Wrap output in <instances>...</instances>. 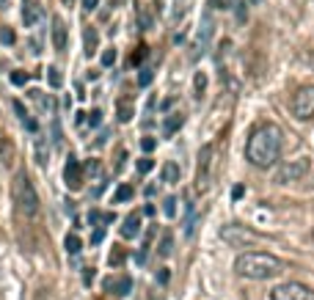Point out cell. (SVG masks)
<instances>
[{
    "mask_svg": "<svg viewBox=\"0 0 314 300\" xmlns=\"http://www.w3.org/2000/svg\"><path fill=\"white\" fill-rule=\"evenodd\" d=\"M47 77H50V85H53V88H58V85L63 83V77H61V72H58V66H50Z\"/></svg>",
    "mask_w": 314,
    "mask_h": 300,
    "instance_id": "603a6c76",
    "label": "cell"
},
{
    "mask_svg": "<svg viewBox=\"0 0 314 300\" xmlns=\"http://www.w3.org/2000/svg\"><path fill=\"white\" fill-rule=\"evenodd\" d=\"M182 124H185V116H182V113H171V116L166 119V124H163V135H166V138H171V135H174Z\"/></svg>",
    "mask_w": 314,
    "mask_h": 300,
    "instance_id": "5bb4252c",
    "label": "cell"
},
{
    "mask_svg": "<svg viewBox=\"0 0 314 300\" xmlns=\"http://www.w3.org/2000/svg\"><path fill=\"white\" fill-rule=\"evenodd\" d=\"M243 195H245V188H243V185H234V190H231V198H234V201H240Z\"/></svg>",
    "mask_w": 314,
    "mask_h": 300,
    "instance_id": "836d02e7",
    "label": "cell"
},
{
    "mask_svg": "<svg viewBox=\"0 0 314 300\" xmlns=\"http://www.w3.org/2000/svg\"><path fill=\"white\" fill-rule=\"evenodd\" d=\"M63 182H66V188L69 190H80L83 188V165L75 160V157H69V163L63 165Z\"/></svg>",
    "mask_w": 314,
    "mask_h": 300,
    "instance_id": "9c48e42d",
    "label": "cell"
},
{
    "mask_svg": "<svg viewBox=\"0 0 314 300\" xmlns=\"http://www.w3.org/2000/svg\"><path fill=\"white\" fill-rule=\"evenodd\" d=\"M163 212H166L168 218L176 215V198H174V195H171V198H166V204H163Z\"/></svg>",
    "mask_w": 314,
    "mask_h": 300,
    "instance_id": "4316f807",
    "label": "cell"
},
{
    "mask_svg": "<svg viewBox=\"0 0 314 300\" xmlns=\"http://www.w3.org/2000/svg\"><path fill=\"white\" fill-rule=\"evenodd\" d=\"M83 281H86V284H91V281H94V267H86V273H83Z\"/></svg>",
    "mask_w": 314,
    "mask_h": 300,
    "instance_id": "d590c367",
    "label": "cell"
},
{
    "mask_svg": "<svg viewBox=\"0 0 314 300\" xmlns=\"http://www.w3.org/2000/svg\"><path fill=\"white\" fill-rule=\"evenodd\" d=\"M204 88H207V75H204V72H196V77H193V94H196V97H201Z\"/></svg>",
    "mask_w": 314,
    "mask_h": 300,
    "instance_id": "44dd1931",
    "label": "cell"
},
{
    "mask_svg": "<svg viewBox=\"0 0 314 300\" xmlns=\"http://www.w3.org/2000/svg\"><path fill=\"white\" fill-rule=\"evenodd\" d=\"M108 262H111V267H119L121 262H124V251H121V248H116V251L111 253V259H108Z\"/></svg>",
    "mask_w": 314,
    "mask_h": 300,
    "instance_id": "f1b7e54d",
    "label": "cell"
},
{
    "mask_svg": "<svg viewBox=\"0 0 314 300\" xmlns=\"http://www.w3.org/2000/svg\"><path fill=\"white\" fill-rule=\"evenodd\" d=\"M86 116H88V124L91 127H97L99 121H102V110H91V113H86Z\"/></svg>",
    "mask_w": 314,
    "mask_h": 300,
    "instance_id": "d6a6232c",
    "label": "cell"
},
{
    "mask_svg": "<svg viewBox=\"0 0 314 300\" xmlns=\"http://www.w3.org/2000/svg\"><path fill=\"white\" fill-rule=\"evenodd\" d=\"M284 146V133L276 124H259L245 143V160L254 168H270L281 157Z\"/></svg>",
    "mask_w": 314,
    "mask_h": 300,
    "instance_id": "6da1fadb",
    "label": "cell"
},
{
    "mask_svg": "<svg viewBox=\"0 0 314 300\" xmlns=\"http://www.w3.org/2000/svg\"><path fill=\"white\" fill-rule=\"evenodd\" d=\"M270 300H314V292L306 284H298V281H286V284L276 286L270 292Z\"/></svg>",
    "mask_w": 314,
    "mask_h": 300,
    "instance_id": "ba28073f",
    "label": "cell"
},
{
    "mask_svg": "<svg viewBox=\"0 0 314 300\" xmlns=\"http://www.w3.org/2000/svg\"><path fill=\"white\" fill-rule=\"evenodd\" d=\"M152 80H154V72L152 69H141V75H138V85H141V88H146Z\"/></svg>",
    "mask_w": 314,
    "mask_h": 300,
    "instance_id": "d4e9b609",
    "label": "cell"
},
{
    "mask_svg": "<svg viewBox=\"0 0 314 300\" xmlns=\"http://www.w3.org/2000/svg\"><path fill=\"white\" fill-rule=\"evenodd\" d=\"M312 240H314V231H312Z\"/></svg>",
    "mask_w": 314,
    "mask_h": 300,
    "instance_id": "ab89813d",
    "label": "cell"
},
{
    "mask_svg": "<svg viewBox=\"0 0 314 300\" xmlns=\"http://www.w3.org/2000/svg\"><path fill=\"white\" fill-rule=\"evenodd\" d=\"M309 168H312V160L309 157H298V160H286L279 165L276 171V182L279 185H289V182H300L303 176L309 174Z\"/></svg>",
    "mask_w": 314,
    "mask_h": 300,
    "instance_id": "8992f818",
    "label": "cell"
},
{
    "mask_svg": "<svg viewBox=\"0 0 314 300\" xmlns=\"http://www.w3.org/2000/svg\"><path fill=\"white\" fill-rule=\"evenodd\" d=\"M14 110L20 113V119H22V121L28 119V113H25V108H22V102H14Z\"/></svg>",
    "mask_w": 314,
    "mask_h": 300,
    "instance_id": "e575fe53",
    "label": "cell"
},
{
    "mask_svg": "<svg viewBox=\"0 0 314 300\" xmlns=\"http://www.w3.org/2000/svg\"><path fill=\"white\" fill-rule=\"evenodd\" d=\"M28 80H30V75H28V72H22V69L11 72V83H14V85H25Z\"/></svg>",
    "mask_w": 314,
    "mask_h": 300,
    "instance_id": "cb8c5ba5",
    "label": "cell"
},
{
    "mask_svg": "<svg viewBox=\"0 0 314 300\" xmlns=\"http://www.w3.org/2000/svg\"><path fill=\"white\" fill-rule=\"evenodd\" d=\"M83 6L88 8V11H94V8L99 6V0H83Z\"/></svg>",
    "mask_w": 314,
    "mask_h": 300,
    "instance_id": "8d00e7d4",
    "label": "cell"
},
{
    "mask_svg": "<svg viewBox=\"0 0 314 300\" xmlns=\"http://www.w3.org/2000/svg\"><path fill=\"white\" fill-rule=\"evenodd\" d=\"M116 63V47H108L102 53V66H113Z\"/></svg>",
    "mask_w": 314,
    "mask_h": 300,
    "instance_id": "484cf974",
    "label": "cell"
},
{
    "mask_svg": "<svg viewBox=\"0 0 314 300\" xmlns=\"http://www.w3.org/2000/svg\"><path fill=\"white\" fill-rule=\"evenodd\" d=\"M289 110L298 121H309L314 116V85H303L292 94L289 99Z\"/></svg>",
    "mask_w": 314,
    "mask_h": 300,
    "instance_id": "5b68a950",
    "label": "cell"
},
{
    "mask_svg": "<svg viewBox=\"0 0 314 300\" xmlns=\"http://www.w3.org/2000/svg\"><path fill=\"white\" fill-rule=\"evenodd\" d=\"M146 53H149L146 47H138V50L133 53V55H130V63H133V66H135V63H141L143 58H146Z\"/></svg>",
    "mask_w": 314,
    "mask_h": 300,
    "instance_id": "4dcf8cb0",
    "label": "cell"
},
{
    "mask_svg": "<svg viewBox=\"0 0 314 300\" xmlns=\"http://www.w3.org/2000/svg\"><path fill=\"white\" fill-rule=\"evenodd\" d=\"M83 44H86V55H91V53H97V44H99V36L94 28H86L83 33Z\"/></svg>",
    "mask_w": 314,
    "mask_h": 300,
    "instance_id": "2e32d148",
    "label": "cell"
},
{
    "mask_svg": "<svg viewBox=\"0 0 314 300\" xmlns=\"http://www.w3.org/2000/svg\"><path fill=\"white\" fill-rule=\"evenodd\" d=\"M133 195H135L133 185H119V190H116V195H113V204H124V201H130Z\"/></svg>",
    "mask_w": 314,
    "mask_h": 300,
    "instance_id": "e0dca14e",
    "label": "cell"
},
{
    "mask_svg": "<svg viewBox=\"0 0 314 300\" xmlns=\"http://www.w3.org/2000/svg\"><path fill=\"white\" fill-rule=\"evenodd\" d=\"M141 234V215L138 212H130V215L124 218V226H121V237L124 240H133Z\"/></svg>",
    "mask_w": 314,
    "mask_h": 300,
    "instance_id": "4fadbf2b",
    "label": "cell"
},
{
    "mask_svg": "<svg viewBox=\"0 0 314 300\" xmlns=\"http://www.w3.org/2000/svg\"><path fill=\"white\" fill-rule=\"evenodd\" d=\"M133 116H135L133 105H130L127 99H119V121H130Z\"/></svg>",
    "mask_w": 314,
    "mask_h": 300,
    "instance_id": "ffe728a7",
    "label": "cell"
},
{
    "mask_svg": "<svg viewBox=\"0 0 314 300\" xmlns=\"http://www.w3.org/2000/svg\"><path fill=\"white\" fill-rule=\"evenodd\" d=\"M0 42H3V44H14L17 42L14 30H11V28H3V30H0Z\"/></svg>",
    "mask_w": 314,
    "mask_h": 300,
    "instance_id": "83f0119b",
    "label": "cell"
},
{
    "mask_svg": "<svg viewBox=\"0 0 314 300\" xmlns=\"http://www.w3.org/2000/svg\"><path fill=\"white\" fill-rule=\"evenodd\" d=\"M63 248H66V253H69V256H77V253H80V237H77V234H66Z\"/></svg>",
    "mask_w": 314,
    "mask_h": 300,
    "instance_id": "ac0fdd59",
    "label": "cell"
},
{
    "mask_svg": "<svg viewBox=\"0 0 314 300\" xmlns=\"http://www.w3.org/2000/svg\"><path fill=\"white\" fill-rule=\"evenodd\" d=\"M152 168H154V160H152V157H143V160H138V171H141V174H149Z\"/></svg>",
    "mask_w": 314,
    "mask_h": 300,
    "instance_id": "f546056e",
    "label": "cell"
},
{
    "mask_svg": "<svg viewBox=\"0 0 314 300\" xmlns=\"http://www.w3.org/2000/svg\"><path fill=\"white\" fill-rule=\"evenodd\" d=\"M42 6H39V3H36V0H25V6H22V22H25V25H36V22L42 20Z\"/></svg>",
    "mask_w": 314,
    "mask_h": 300,
    "instance_id": "8fae6325",
    "label": "cell"
},
{
    "mask_svg": "<svg viewBox=\"0 0 314 300\" xmlns=\"http://www.w3.org/2000/svg\"><path fill=\"white\" fill-rule=\"evenodd\" d=\"M215 157H218V146L215 143H207L199 154V168H196V190H207L212 185V176H215Z\"/></svg>",
    "mask_w": 314,
    "mask_h": 300,
    "instance_id": "277c9868",
    "label": "cell"
},
{
    "mask_svg": "<svg viewBox=\"0 0 314 300\" xmlns=\"http://www.w3.org/2000/svg\"><path fill=\"white\" fill-rule=\"evenodd\" d=\"M154 146H157V140L149 138V135H146L143 140H141V149H143V152H154Z\"/></svg>",
    "mask_w": 314,
    "mask_h": 300,
    "instance_id": "1f68e13d",
    "label": "cell"
},
{
    "mask_svg": "<svg viewBox=\"0 0 314 300\" xmlns=\"http://www.w3.org/2000/svg\"><path fill=\"white\" fill-rule=\"evenodd\" d=\"M171 251H174V237H171V234H163V240H160V248H157V253H160V256H171Z\"/></svg>",
    "mask_w": 314,
    "mask_h": 300,
    "instance_id": "d6986e66",
    "label": "cell"
},
{
    "mask_svg": "<svg viewBox=\"0 0 314 300\" xmlns=\"http://www.w3.org/2000/svg\"><path fill=\"white\" fill-rule=\"evenodd\" d=\"M209 6L215 8V11H229V8H234L237 3H234V0H209Z\"/></svg>",
    "mask_w": 314,
    "mask_h": 300,
    "instance_id": "7402d4cb",
    "label": "cell"
},
{
    "mask_svg": "<svg viewBox=\"0 0 314 300\" xmlns=\"http://www.w3.org/2000/svg\"><path fill=\"white\" fill-rule=\"evenodd\" d=\"M53 44H56V53L66 50V25L61 17H53Z\"/></svg>",
    "mask_w": 314,
    "mask_h": 300,
    "instance_id": "7c38bea8",
    "label": "cell"
},
{
    "mask_svg": "<svg viewBox=\"0 0 314 300\" xmlns=\"http://www.w3.org/2000/svg\"><path fill=\"white\" fill-rule=\"evenodd\" d=\"M234 270L237 275L243 278H251V281H267V278H276L284 273V262L273 253H262V251H245L234 259Z\"/></svg>",
    "mask_w": 314,
    "mask_h": 300,
    "instance_id": "7a4b0ae2",
    "label": "cell"
},
{
    "mask_svg": "<svg viewBox=\"0 0 314 300\" xmlns=\"http://www.w3.org/2000/svg\"><path fill=\"white\" fill-rule=\"evenodd\" d=\"M11 195H14V204H17V212L25 218H33L39 215V193H36L33 182L28 179L25 171L14 176V185H11Z\"/></svg>",
    "mask_w": 314,
    "mask_h": 300,
    "instance_id": "3957f363",
    "label": "cell"
},
{
    "mask_svg": "<svg viewBox=\"0 0 314 300\" xmlns=\"http://www.w3.org/2000/svg\"><path fill=\"white\" fill-rule=\"evenodd\" d=\"M221 240H224L226 245H231V248H245V245L257 243V231L245 229V226H240V223H229L221 229Z\"/></svg>",
    "mask_w": 314,
    "mask_h": 300,
    "instance_id": "52a82bcc",
    "label": "cell"
},
{
    "mask_svg": "<svg viewBox=\"0 0 314 300\" xmlns=\"http://www.w3.org/2000/svg\"><path fill=\"white\" fill-rule=\"evenodd\" d=\"M163 182H168V185H176V182H179V165H176V163L168 160L166 165H163Z\"/></svg>",
    "mask_w": 314,
    "mask_h": 300,
    "instance_id": "9a60e30c",
    "label": "cell"
},
{
    "mask_svg": "<svg viewBox=\"0 0 314 300\" xmlns=\"http://www.w3.org/2000/svg\"><path fill=\"white\" fill-rule=\"evenodd\" d=\"M143 215H154V204H146V207H143Z\"/></svg>",
    "mask_w": 314,
    "mask_h": 300,
    "instance_id": "f35d334b",
    "label": "cell"
},
{
    "mask_svg": "<svg viewBox=\"0 0 314 300\" xmlns=\"http://www.w3.org/2000/svg\"><path fill=\"white\" fill-rule=\"evenodd\" d=\"M130 289H133V281L127 278V275H119V278H108V281H105V292L116 295V298H124Z\"/></svg>",
    "mask_w": 314,
    "mask_h": 300,
    "instance_id": "30bf717a",
    "label": "cell"
},
{
    "mask_svg": "<svg viewBox=\"0 0 314 300\" xmlns=\"http://www.w3.org/2000/svg\"><path fill=\"white\" fill-rule=\"evenodd\" d=\"M237 6H240V8H237V20L243 22V20H245V3H237Z\"/></svg>",
    "mask_w": 314,
    "mask_h": 300,
    "instance_id": "74e56055",
    "label": "cell"
}]
</instances>
